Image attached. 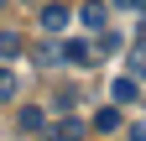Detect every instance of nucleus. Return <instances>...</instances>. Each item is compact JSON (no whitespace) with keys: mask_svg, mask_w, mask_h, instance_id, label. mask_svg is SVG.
<instances>
[{"mask_svg":"<svg viewBox=\"0 0 146 141\" xmlns=\"http://www.w3.org/2000/svg\"><path fill=\"white\" fill-rule=\"evenodd\" d=\"M16 94V73H11V68H0V99H11Z\"/></svg>","mask_w":146,"mask_h":141,"instance_id":"11","label":"nucleus"},{"mask_svg":"<svg viewBox=\"0 0 146 141\" xmlns=\"http://www.w3.org/2000/svg\"><path fill=\"white\" fill-rule=\"evenodd\" d=\"M94 131H120V115H115V110H99V115H94Z\"/></svg>","mask_w":146,"mask_h":141,"instance_id":"9","label":"nucleus"},{"mask_svg":"<svg viewBox=\"0 0 146 141\" xmlns=\"http://www.w3.org/2000/svg\"><path fill=\"white\" fill-rule=\"evenodd\" d=\"M78 16H84V26H94V31H104V21H110V11H104V0H89V5H84Z\"/></svg>","mask_w":146,"mask_h":141,"instance_id":"2","label":"nucleus"},{"mask_svg":"<svg viewBox=\"0 0 146 141\" xmlns=\"http://www.w3.org/2000/svg\"><path fill=\"white\" fill-rule=\"evenodd\" d=\"M63 58H68V63H89L94 47H89V42H63Z\"/></svg>","mask_w":146,"mask_h":141,"instance_id":"4","label":"nucleus"},{"mask_svg":"<svg viewBox=\"0 0 146 141\" xmlns=\"http://www.w3.org/2000/svg\"><path fill=\"white\" fill-rule=\"evenodd\" d=\"M36 63H47V68L63 63V47H58V42H42V47H36Z\"/></svg>","mask_w":146,"mask_h":141,"instance_id":"7","label":"nucleus"},{"mask_svg":"<svg viewBox=\"0 0 146 141\" xmlns=\"http://www.w3.org/2000/svg\"><path fill=\"white\" fill-rule=\"evenodd\" d=\"M115 5H125V11H146V0H115Z\"/></svg>","mask_w":146,"mask_h":141,"instance_id":"12","label":"nucleus"},{"mask_svg":"<svg viewBox=\"0 0 146 141\" xmlns=\"http://www.w3.org/2000/svg\"><path fill=\"white\" fill-rule=\"evenodd\" d=\"M131 73H136V78H146V37H141V47L131 52Z\"/></svg>","mask_w":146,"mask_h":141,"instance_id":"10","label":"nucleus"},{"mask_svg":"<svg viewBox=\"0 0 146 141\" xmlns=\"http://www.w3.org/2000/svg\"><path fill=\"white\" fill-rule=\"evenodd\" d=\"M21 131H42V110H36V104L21 110Z\"/></svg>","mask_w":146,"mask_h":141,"instance_id":"8","label":"nucleus"},{"mask_svg":"<svg viewBox=\"0 0 146 141\" xmlns=\"http://www.w3.org/2000/svg\"><path fill=\"white\" fill-rule=\"evenodd\" d=\"M21 52V31H0V58H16Z\"/></svg>","mask_w":146,"mask_h":141,"instance_id":"6","label":"nucleus"},{"mask_svg":"<svg viewBox=\"0 0 146 141\" xmlns=\"http://www.w3.org/2000/svg\"><path fill=\"white\" fill-rule=\"evenodd\" d=\"M68 21H73V11H68V5H42V31H52V37H58Z\"/></svg>","mask_w":146,"mask_h":141,"instance_id":"1","label":"nucleus"},{"mask_svg":"<svg viewBox=\"0 0 146 141\" xmlns=\"http://www.w3.org/2000/svg\"><path fill=\"white\" fill-rule=\"evenodd\" d=\"M94 52H99V58H110V52H120V37H115V31H99V42H94Z\"/></svg>","mask_w":146,"mask_h":141,"instance_id":"5","label":"nucleus"},{"mask_svg":"<svg viewBox=\"0 0 146 141\" xmlns=\"http://www.w3.org/2000/svg\"><path fill=\"white\" fill-rule=\"evenodd\" d=\"M0 5H5V0H0Z\"/></svg>","mask_w":146,"mask_h":141,"instance_id":"13","label":"nucleus"},{"mask_svg":"<svg viewBox=\"0 0 146 141\" xmlns=\"http://www.w3.org/2000/svg\"><path fill=\"white\" fill-rule=\"evenodd\" d=\"M110 94H115V104H136V99H141V84H136V78H115Z\"/></svg>","mask_w":146,"mask_h":141,"instance_id":"3","label":"nucleus"}]
</instances>
